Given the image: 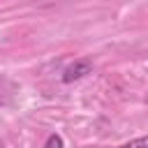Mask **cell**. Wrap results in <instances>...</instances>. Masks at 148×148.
I'll return each instance as SVG.
<instances>
[{
  "mask_svg": "<svg viewBox=\"0 0 148 148\" xmlns=\"http://www.w3.org/2000/svg\"><path fill=\"white\" fill-rule=\"evenodd\" d=\"M116 148H148V134H146V136H139V139H132V141H127V143H120V146H116Z\"/></svg>",
  "mask_w": 148,
  "mask_h": 148,
  "instance_id": "obj_2",
  "label": "cell"
},
{
  "mask_svg": "<svg viewBox=\"0 0 148 148\" xmlns=\"http://www.w3.org/2000/svg\"><path fill=\"white\" fill-rule=\"evenodd\" d=\"M90 72H92V60L90 58H79V60H74L72 65H67L62 69V76L60 79H62V83H74V81L83 79Z\"/></svg>",
  "mask_w": 148,
  "mask_h": 148,
  "instance_id": "obj_1",
  "label": "cell"
},
{
  "mask_svg": "<svg viewBox=\"0 0 148 148\" xmlns=\"http://www.w3.org/2000/svg\"><path fill=\"white\" fill-rule=\"evenodd\" d=\"M62 146H65V141H62L60 134H49V139L44 141L42 148H62Z\"/></svg>",
  "mask_w": 148,
  "mask_h": 148,
  "instance_id": "obj_3",
  "label": "cell"
}]
</instances>
